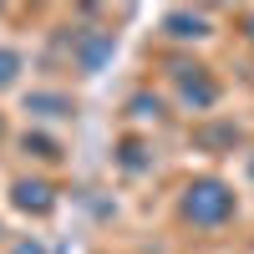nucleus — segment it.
Here are the masks:
<instances>
[{
  "label": "nucleus",
  "mask_w": 254,
  "mask_h": 254,
  "mask_svg": "<svg viewBox=\"0 0 254 254\" xmlns=\"http://www.w3.org/2000/svg\"><path fill=\"white\" fill-rule=\"evenodd\" d=\"M203 198H188V208H198L203 219H219L224 214V198H219V188H198Z\"/></svg>",
  "instance_id": "obj_1"
}]
</instances>
